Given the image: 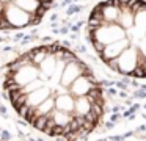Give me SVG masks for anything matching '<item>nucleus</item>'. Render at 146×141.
<instances>
[{"label": "nucleus", "mask_w": 146, "mask_h": 141, "mask_svg": "<svg viewBox=\"0 0 146 141\" xmlns=\"http://www.w3.org/2000/svg\"><path fill=\"white\" fill-rule=\"evenodd\" d=\"M52 5L54 0H0V31L39 24Z\"/></svg>", "instance_id": "obj_3"}, {"label": "nucleus", "mask_w": 146, "mask_h": 141, "mask_svg": "<svg viewBox=\"0 0 146 141\" xmlns=\"http://www.w3.org/2000/svg\"><path fill=\"white\" fill-rule=\"evenodd\" d=\"M0 141H3V140H0Z\"/></svg>", "instance_id": "obj_4"}, {"label": "nucleus", "mask_w": 146, "mask_h": 141, "mask_svg": "<svg viewBox=\"0 0 146 141\" xmlns=\"http://www.w3.org/2000/svg\"><path fill=\"white\" fill-rule=\"evenodd\" d=\"M3 91L27 124L60 141L85 138L105 111L104 89L90 66L58 42L11 60L3 71Z\"/></svg>", "instance_id": "obj_1"}, {"label": "nucleus", "mask_w": 146, "mask_h": 141, "mask_svg": "<svg viewBox=\"0 0 146 141\" xmlns=\"http://www.w3.org/2000/svg\"><path fill=\"white\" fill-rule=\"evenodd\" d=\"M90 42L111 71L146 78V2L104 0L90 13Z\"/></svg>", "instance_id": "obj_2"}]
</instances>
